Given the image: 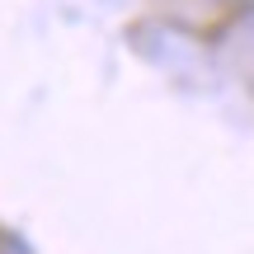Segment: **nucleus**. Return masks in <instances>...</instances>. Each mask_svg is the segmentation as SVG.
Returning <instances> with one entry per match:
<instances>
[{"label":"nucleus","instance_id":"1","mask_svg":"<svg viewBox=\"0 0 254 254\" xmlns=\"http://www.w3.org/2000/svg\"><path fill=\"white\" fill-rule=\"evenodd\" d=\"M0 254H24V250H19V245H0Z\"/></svg>","mask_w":254,"mask_h":254},{"label":"nucleus","instance_id":"2","mask_svg":"<svg viewBox=\"0 0 254 254\" xmlns=\"http://www.w3.org/2000/svg\"><path fill=\"white\" fill-rule=\"evenodd\" d=\"M245 5H250V0H245Z\"/></svg>","mask_w":254,"mask_h":254}]
</instances>
